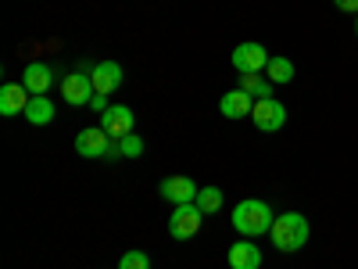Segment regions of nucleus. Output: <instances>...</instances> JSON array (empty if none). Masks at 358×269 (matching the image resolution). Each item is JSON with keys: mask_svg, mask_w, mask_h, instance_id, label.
<instances>
[{"mask_svg": "<svg viewBox=\"0 0 358 269\" xmlns=\"http://www.w3.org/2000/svg\"><path fill=\"white\" fill-rule=\"evenodd\" d=\"M308 233H312V226H308V219H305L301 212H283V216L273 223V230H268L276 251H287V255L301 251V248L308 244Z\"/></svg>", "mask_w": 358, "mask_h": 269, "instance_id": "obj_2", "label": "nucleus"}, {"mask_svg": "<svg viewBox=\"0 0 358 269\" xmlns=\"http://www.w3.org/2000/svg\"><path fill=\"white\" fill-rule=\"evenodd\" d=\"M118 269H151V258H147V251H126L118 258Z\"/></svg>", "mask_w": 358, "mask_h": 269, "instance_id": "obj_20", "label": "nucleus"}, {"mask_svg": "<svg viewBox=\"0 0 358 269\" xmlns=\"http://www.w3.org/2000/svg\"><path fill=\"white\" fill-rule=\"evenodd\" d=\"M226 258H229V269H262V251H258V244L255 241H236L229 251H226Z\"/></svg>", "mask_w": 358, "mask_h": 269, "instance_id": "obj_14", "label": "nucleus"}, {"mask_svg": "<svg viewBox=\"0 0 358 269\" xmlns=\"http://www.w3.org/2000/svg\"><path fill=\"white\" fill-rule=\"evenodd\" d=\"M90 79H94V90L97 94H115L118 86H122V65L118 62H97L94 72H90Z\"/></svg>", "mask_w": 358, "mask_h": 269, "instance_id": "obj_12", "label": "nucleus"}, {"mask_svg": "<svg viewBox=\"0 0 358 269\" xmlns=\"http://www.w3.org/2000/svg\"><path fill=\"white\" fill-rule=\"evenodd\" d=\"M90 108H94V111H101V115H104V111H108L111 104H108V97H104V94H94V101H90Z\"/></svg>", "mask_w": 358, "mask_h": 269, "instance_id": "obj_22", "label": "nucleus"}, {"mask_svg": "<svg viewBox=\"0 0 358 269\" xmlns=\"http://www.w3.org/2000/svg\"><path fill=\"white\" fill-rule=\"evenodd\" d=\"M251 123H255L262 133H280V130L287 126V104H280L276 97H268V101H255Z\"/></svg>", "mask_w": 358, "mask_h": 269, "instance_id": "obj_4", "label": "nucleus"}, {"mask_svg": "<svg viewBox=\"0 0 358 269\" xmlns=\"http://www.w3.org/2000/svg\"><path fill=\"white\" fill-rule=\"evenodd\" d=\"M265 72H268V83H273V86H287V83H294V62H290V57H273Z\"/></svg>", "mask_w": 358, "mask_h": 269, "instance_id": "obj_17", "label": "nucleus"}, {"mask_svg": "<svg viewBox=\"0 0 358 269\" xmlns=\"http://www.w3.org/2000/svg\"><path fill=\"white\" fill-rule=\"evenodd\" d=\"M101 130H108V137H126V133H133L136 130V115H133V108L129 104H111L104 115H101Z\"/></svg>", "mask_w": 358, "mask_h": 269, "instance_id": "obj_9", "label": "nucleus"}, {"mask_svg": "<svg viewBox=\"0 0 358 269\" xmlns=\"http://www.w3.org/2000/svg\"><path fill=\"white\" fill-rule=\"evenodd\" d=\"M276 216H273V208H268L265 201L258 198H248L233 208V226L241 237H248V241H255V237H265L268 230H273Z\"/></svg>", "mask_w": 358, "mask_h": 269, "instance_id": "obj_1", "label": "nucleus"}, {"mask_svg": "<svg viewBox=\"0 0 358 269\" xmlns=\"http://www.w3.org/2000/svg\"><path fill=\"white\" fill-rule=\"evenodd\" d=\"M219 111H222V118H248V115L255 111V97L244 94L241 86H236V90H226L222 101H219Z\"/></svg>", "mask_w": 358, "mask_h": 269, "instance_id": "obj_13", "label": "nucleus"}, {"mask_svg": "<svg viewBox=\"0 0 358 269\" xmlns=\"http://www.w3.org/2000/svg\"><path fill=\"white\" fill-rule=\"evenodd\" d=\"M111 147H115V137H108V130H101V126H90L76 137V151L83 158H108Z\"/></svg>", "mask_w": 358, "mask_h": 269, "instance_id": "obj_5", "label": "nucleus"}, {"mask_svg": "<svg viewBox=\"0 0 358 269\" xmlns=\"http://www.w3.org/2000/svg\"><path fill=\"white\" fill-rule=\"evenodd\" d=\"M241 90H244V94H251L255 101H268V97L276 94V86L268 83V76H258V72L241 76Z\"/></svg>", "mask_w": 358, "mask_h": 269, "instance_id": "obj_15", "label": "nucleus"}, {"mask_svg": "<svg viewBox=\"0 0 358 269\" xmlns=\"http://www.w3.org/2000/svg\"><path fill=\"white\" fill-rule=\"evenodd\" d=\"M268 50L262 47V43H241L233 50V69L241 72V76H248V72H262V69H268Z\"/></svg>", "mask_w": 358, "mask_h": 269, "instance_id": "obj_7", "label": "nucleus"}, {"mask_svg": "<svg viewBox=\"0 0 358 269\" xmlns=\"http://www.w3.org/2000/svg\"><path fill=\"white\" fill-rule=\"evenodd\" d=\"M22 83H25V90L33 97H43L47 90H50V83H54V69L47 62H29L25 72H22Z\"/></svg>", "mask_w": 358, "mask_h": 269, "instance_id": "obj_11", "label": "nucleus"}, {"mask_svg": "<svg viewBox=\"0 0 358 269\" xmlns=\"http://www.w3.org/2000/svg\"><path fill=\"white\" fill-rule=\"evenodd\" d=\"M334 8L344 15H358V0H334Z\"/></svg>", "mask_w": 358, "mask_h": 269, "instance_id": "obj_21", "label": "nucleus"}, {"mask_svg": "<svg viewBox=\"0 0 358 269\" xmlns=\"http://www.w3.org/2000/svg\"><path fill=\"white\" fill-rule=\"evenodd\" d=\"M355 36H358V15H355Z\"/></svg>", "mask_w": 358, "mask_h": 269, "instance_id": "obj_23", "label": "nucleus"}, {"mask_svg": "<svg viewBox=\"0 0 358 269\" xmlns=\"http://www.w3.org/2000/svg\"><path fill=\"white\" fill-rule=\"evenodd\" d=\"M94 79H90V72H72V76H65L62 79V97L72 104V108H83V104H90L94 101Z\"/></svg>", "mask_w": 358, "mask_h": 269, "instance_id": "obj_6", "label": "nucleus"}, {"mask_svg": "<svg viewBox=\"0 0 358 269\" xmlns=\"http://www.w3.org/2000/svg\"><path fill=\"white\" fill-rule=\"evenodd\" d=\"M194 205L201 208L204 216H212V212H219V208H222V191H219V187H201Z\"/></svg>", "mask_w": 358, "mask_h": 269, "instance_id": "obj_18", "label": "nucleus"}, {"mask_svg": "<svg viewBox=\"0 0 358 269\" xmlns=\"http://www.w3.org/2000/svg\"><path fill=\"white\" fill-rule=\"evenodd\" d=\"M118 155L122 158H140L143 155V137H136V133L118 137Z\"/></svg>", "mask_w": 358, "mask_h": 269, "instance_id": "obj_19", "label": "nucleus"}, {"mask_svg": "<svg viewBox=\"0 0 358 269\" xmlns=\"http://www.w3.org/2000/svg\"><path fill=\"white\" fill-rule=\"evenodd\" d=\"M29 101H33V94L25 90V83H4L0 86V115H25Z\"/></svg>", "mask_w": 358, "mask_h": 269, "instance_id": "obj_10", "label": "nucleus"}, {"mask_svg": "<svg viewBox=\"0 0 358 269\" xmlns=\"http://www.w3.org/2000/svg\"><path fill=\"white\" fill-rule=\"evenodd\" d=\"M197 184L190 176H165L162 179V187H158V194L169 201V205H190V201H197Z\"/></svg>", "mask_w": 358, "mask_h": 269, "instance_id": "obj_8", "label": "nucleus"}, {"mask_svg": "<svg viewBox=\"0 0 358 269\" xmlns=\"http://www.w3.org/2000/svg\"><path fill=\"white\" fill-rule=\"evenodd\" d=\"M25 118H29L33 126H47V123H54V104H50V97L43 94V97H33V101H29Z\"/></svg>", "mask_w": 358, "mask_h": 269, "instance_id": "obj_16", "label": "nucleus"}, {"mask_svg": "<svg viewBox=\"0 0 358 269\" xmlns=\"http://www.w3.org/2000/svg\"><path fill=\"white\" fill-rule=\"evenodd\" d=\"M201 219H204V212L194 201L190 205H176L172 216H169V233L176 237V241H190V237H197V230H201Z\"/></svg>", "mask_w": 358, "mask_h": 269, "instance_id": "obj_3", "label": "nucleus"}]
</instances>
